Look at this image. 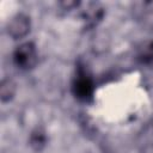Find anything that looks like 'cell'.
<instances>
[{
  "instance_id": "obj_1",
  "label": "cell",
  "mask_w": 153,
  "mask_h": 153,
  "mask_svg": "<svg viewBox=\"0 0 153 153\" xmlns=\"http://www.w3.org/2000/svg\"><path fill=\"white\" fill-rule=\"evenodd\" d=\"M71 90L74 98L78 99L79 102L88 103L92 100L96 86H94L92 75L85 65H81V63L76 65L75 73L72 79Z\"/></svg>"
},
{
  "instance_id": "obj_2",
  "label": "cell",
  "mask_w": 153,
  "mask_h": 153,
  "mask_svg": "<svg viewBox=\"0 0 153 153\" xmlns=\"http://www.w3.org/2000/svg\"><path fill=\"white\" fill-rule=\"evenodd\" d=\"M12 62L14 67L22 72L33 69L38 62V51L33 42H23L17 45L12 53Z\"/></svg>"
},
{
  "instance_id": "obj_3",
  "label": "cell",
  "mask_w": 153,
  "mask_h": 153,
  "mask_svg": "<svg viewBox=\"0 0 153 153\" xmlns=\"http://www.w3.org/2000/svg\"><path fill=\"white\" fill-rule=\"evenodd\" d=\"M31 29L30 17L24 13H17L11 18L7 24V33L13 39H20L25 37Z\"/></svg>"
},
{
  "instance_id": "obj_4",
  "label": "cell",
  "mask_w": 153,
  "mask_h": 153,
  "mask_svg": "<svg viewBox=\"0 0 153 153\" xmlns=\"http://www.w3.org/2000/svg\"><path fill=\"white\" fill-rule=\"evenodd\" d=\"M104 16V10L103 7H100L99 4L96 2H90L85 10H82L81 12V18L85 23L86 27H93L96 26Z\"/></svg>"
},
{
  "instance_id": "obj_5",
  "label": "cell",
  "mask_w": 153,
  "mask_h": 153,
  "mask_svg": "<svg viewBox=\"0 0 153 153\" xmlns=\"http://www.w3.org/2000/svg\"><path fill=\"white\" fill-rule=\"evenodd\" d=\"M135 60L140 66L153 68V39L146 41L137 47Z\"/></svg>"
},
{
  "instance_id": "obj_6",
  "label": "cell",
  "mask_w": 153,
  "mask_h": 153,
  "mask_svg": "<svg viewBox=\"0 0 153 153\" xmlns=\"http://www.w3.org/2000/svg\"><path fill=\"white\" fill-rule=\"evenodd\" d=\"M16 91H17V86H16V82L12 79L4 78L1 80V84H0V99H1L2 103L10 102L14 97Z\"/></svg>"
},
{
  "instance_id": "obj_7",
  "label": "cell",
  "mask_w": 153,
  "mask_h": 153,
  "mask_svg": "<svg viewBox=\"0 0 153 153\" xmlns=\"http://www.w3.org/2000/svg\"><path fill=\"white\" fill-rule=\"evenodd\" d=\"M29 143L35 151H42L47 145L45 131L41 128H36L35 130H32L29 137Z\"/></svg>"
},
{
  "instance_id": "obj_8",
  "label": "cell",
  "mask_w": 153,
  "mask_h": 153,
  "mask_svg": "<svg viewBox=\"0 0 153 153\" xmlns=\"http://www.w3.org/2000/svg\"><path fill=\"white\" fill-rule=\"evenodd\" d=\"M139 19L142 20L143 25L153 26V2H143L141 4V8L139 12Z\"/></svg>"
}]
</instances>
